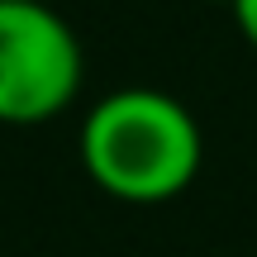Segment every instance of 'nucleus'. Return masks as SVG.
Masks as SVG:
<instances>
[{
  "mask_svg": "<svg viewBox=\"0 0 257 257\" xmlns=\"http://www.w3.org/2000/svg\"><path fill=\"white\" fill-rule=\"evenodd\" d=\"M200 124L176 95L124 86L81 119V162L119 200H167L200 172Z\"/></svg>",
  "mask_w": 257,
  "mask_h": 257,
  "instance_id": "obj_1",
  "label": "nucleus"
},
{
  "mask_svg": "<svg viewBox=\"0 0 257 257\" xmlns=\"http://www.w3.org/2000/svg\"><path fill=\"white\" fill-rule=\"evenodd\" d=\"M76 86H81L76 29L43 0H0V119H48L72 105Z\"/></svg>",
  "mask_w": 257,
  "mask_h": 257,
  "instance_id": "obj_2",
  "label": "nucleus"
},
{
  "mask_svg": "<svg viewBox=\"0 0 257 257\" xmlns=\"http://www.w3.org/2000/svg\"><path fill=\"white\" fill-rule=\"evenodd\" d=\"M233 5V19H238V29L248 34V43L257 48V0H229Z\"/></svg>",
  "mask_w": 257,
  "mask_h": 257,
  "instance_id": "obj_3",
  "label": "nucleus"
}]
</instances>
